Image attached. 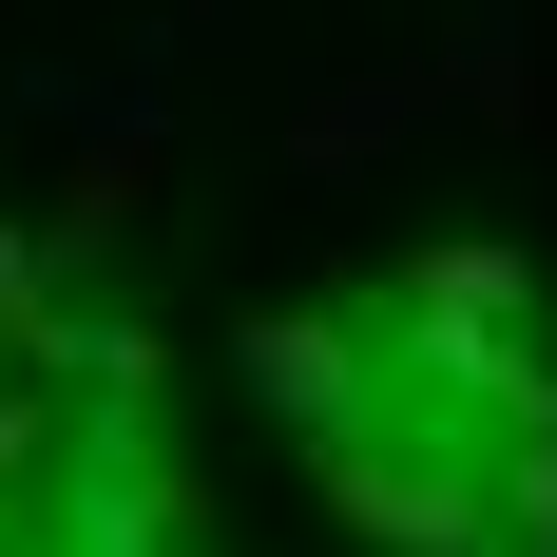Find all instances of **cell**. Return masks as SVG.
I'll use <instances>...</instances> for the list:
<instances>
[{"label":"cell","instance_id":"7a4b0ae2","mask_svg":"<svg viewBox=\"0 0 557 557\" xmlns=\"http://www.w3.org/2000/svg\"><path fill=\"white\" fill-rule=\"evenodd\" d=\"M173 519H193V481H173L154 404H77V443L39 461V539L58 557H193Z\"/></svg>","mask_w":557,"mask_h":557},{"label":"cell","instance_id":"8992f818","mask_svg":"<svg viewBox=\"0 0 557 557\" xmlns=\"http://www.w3.org/2000/svg\"><path fill=\"white\" fill-rule=\"evenodd\" d=\"M385 288L481 308V327H539V250H500V231H423V250H385Z\"/></svg>","mask_w":557,"mask_h":557},{"label":"cell","instance_id":"52a82bcc","mask_svg":"<svg viewBox=\"0 0 557 557\" xmlns=\"http://www.w3.org/2000/svg\"><path fill=\"white\" fill-rule=\"evenodd\" d=\"M58 327H77V250H58V212H39V231H0V346L58 366Z\"/></svg>","mask_w":557,"mask_h":557},{"label":"cell","instance_id":"8fae6325","mask_svg":"<svg viewBox=\"0 0 557 557\" xmlns=\"http://www.w3.org/2000/svg\"><path fill=\"white\" fill-rule=\"evenodd\" d=\"M500 557H539V539H500Z\"/></svg>","mask_w":557,"mask_h":557},{"label":"cell","instance_id":"9c48e42d","mask_svg":"<svg viewBox=\"0 0 557 557\" xmlns=\"http://www.w3.org/2000/svg\"><path fill=\"white\" fill-rule=\"evenodd\" d=\"M443 97H481V115H519V135H557V97H539V58H519L500 20H461V39H443Z\"/></svg>","mask_w":557,"mask_h":557},{"label":"cell","instance_id":"6da1fadb","mask_svg":"<svg viewBox=\"0 0 557 557\" xmlns=\"http://www.w3.org/2000/svg\"><path fill=\"white\" fill-rule=\"evenodd\" d=\"M308 481H327V519L366 557H500V443H443V423H327L308 443Z\"/></svg>","mask_w":557,"mask_h":557},{"label":"cell","instance_id":"3957f363","mask_svg":"<svg viewBox=\"0 0 557 557\" xmlns=\"http://www.w3.org/2000/svg\"><path fill=\"white\" fill-rule=\"evenodd\" d=\"M250 404L308 423V443L366 423V404H385V327H366V288H346V308H250Z\"/></svg>","mask_w":557,"mask_h":557},{"label":"cell","instance_id":"5b68a950","mask_svg":"<svg viewBox=\"0 0 557 557\" xmlns=\"http://www.w3.org/2000/svg\"><path fill=\"white\" fill-rule=\"evenodd\" d=\"M135 212H154V77H135V97H115L97 135H77V173H58V250L97 270V250H115Z\"/></svg>","mask_w":557,"mask_h":557},{"label":"cell","instance_id":"30bf717a","mask_svg":"<svg viewBox=\"0 0 557 557\" xmlns=\"http://www.w3.org/2000/svg\"><path fill=\"white\" fill-rule=\"evenodd\" d=\"M20 539H39V481H20V461H0V557H20Z\"/></svg>","mask_w":557,"mask_h":557},{"label":"cell","instance_id":"ba28073f","mask_svg":"<svg viewBox=\"0 0 557 557\" xmlns=\"http://www.w3.org/2000/svg\"><path fill=\"white\" fill-rule=\"evenodd\" d=\"M58 385H77V404H154V385H173V346L135 327V308H77V327H58Z\"/></svg>","mask_w":557,"mask_h":557},{"label":"cell","instance_id":"277c9868","mask_svg":"<svg viewBox=\"0 0 557 557\" xmlns=\"http://www.w3.org/2000/svg\"><path fill=\"white\" fill-rule=\"evenodd\" d=\"M423 97H443V58H366V77H327V97L288 115V173H327V193H346V173H385Z\"/></svg>","mask_w":557,"mask_h":557},{"label":"cell","instance_id":"7c38bea8","mask_svg":"<svg viewBox=\"0 0 557 557\" xmlns=\"http://www.w3.org/2000/svg\"><path fill=\"white\" fill-rule=\"evenodd\" d=\"M20 557H58V539H20Z\"/></svg>","mask_w":557,"mask_h":557}]
</instances>
